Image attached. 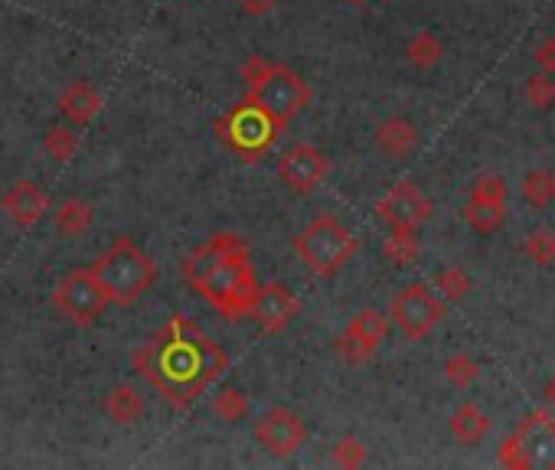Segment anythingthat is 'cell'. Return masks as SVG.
I'll return each mask as SVG.
<instances>
[{"label":"cell","instance_id":"obj_36","mask_svg":"<svg viewBox=\"0 0 555 470\" xmlns=\"http://www.w3.org/2000/svg\"><path fill=\"white\" fill-rule=\"evenodd\" d=\"M350 4H366V0H350Z\"/></svg>","mask_w":555,"mask_h":470},{"label":"cell","instance_id":"obj_12","mask_svg":"<svg viewBox=\"0 0 555 470\" xmlns=\"http://www.w3.org/2000/svg\"><path fill=\"white\" fill-rule=\"evenodd\" d=\"M431 213H435V206H431L428 196L409 180L396 183V187H392L376 203V216H379V222H386L389 229H412V232H418L431 219Z\"/></svg>","mask_w":555,"mask_h":470},{"label":"cell","instance_id":"obj_1","mask_svg":"<svg viewBox=\"0 0 555 470\" xmlns=\"http://www.w3.org/2000/svg\"><path fill=\"white\" fill-rule=\"evenodd\" d=\"M131 366L174 408H190L226 373L229 360L226 350L196 320L174 314L131 353Z\"/></svg>","mask_w":555,"mask_h":470},{"label":"cell","instance_id":"obj_9","mask_svg":"<svg viewBox=\"0 0 555 470\" xmlns=\"http://www.w3.org/2000/svg\"><path fill=\"white\" fill-rule=\"evenodd\" d=\"M507 196L510 187L503 177H480L471 193H467V203L461 209L464 222L477 235H493L507 222Z\"/></svg>","mask_w":555,"mask_h":470},{"label":"cell","instance_id":"obj_23","mask_svg":"<svg viewBox=\"0 0 555 470\" xmlns=\"http://www.w3.org/2000/svg\"><path fill=\"white\" fill-rule=\"evenodd\" d=\"M405 56H409V63L418 72H428V69H435L441 63L444 46H441V40L431 30H418L409 40V46H405Z\"/></svg>","mask_w":555,"mask_h":470},{"label":"cell","instance_id":"obj_33","mask_svg":"<svg viewBox=\"0 0 555 470\" xmlns=\"http://www.w3.org/2000/svg\"><path fill=\"white\" fill-rule=\"evenodd\" d=\"M533 59H536L539 72H549V76H555V36H546V40L536 43Z\"/></svg>","mask_w":555,"mask_h":470},{"label":"cell","instance_id":"obj_11","mask_svg":"<svg viewBox=\"0 0 555 470\" xmlns=\"http://www.w3.org/2000/svg\"><path fill=\"white\" fill-rule=\"evenodd\" d=\"M389 333V317L376 311V307H366V311L356 314L347 330L337 337V356L347 366H363L366 360H373L379 343L386 340Z\"/></svg>","mask_w":555,"mask_h":470},{"label":"cell","instance_id":"obj_29","mask_svg":"<svg viewBox=\"0 0 555 470\" xmlns=\"http://www.w3.org/2000/svg\"><path fill=\"white\" fill-rule=\"evenodd\" d=\"M526 258L539 268L555 265V232L552 229H536L526 239Z\"/></svg>","mask_w":555,"mask_h":470},{"label":"cell","instance_id":"obj_35","mask_svg":"<svg viewBox=\"0 0 555 470\" xmlns=\"http://www.w3.org/2000/svg\"><path fill=\"white\" fill-rule=\"evenodd\" d=\"M542 395H546V402H549V408H555V373L546 379V386H542Z\"/></svg>","mask_w":555,"mask_h":470},{"label":"cell","instance_id":"obj_4","mask_svg":"<svg viewBox=\"0 0 555 470\" xmlns=\"http://www.w3.org/2000/svg\"><path fill=\"white\" fill-rule=\"evenodd\" d=\"M92 271H95V278L102 281L108 304H118V307H131L157 278L154 258L147 255L141 245L125 239V235L111 242L108 249L95 258Z\"/></svg>","mask_w":555,"mask_h":470},{"label":"cell","instance_id":"obj_22","mask_svg":"<svg viewBox=\"0 0 555 470\" xmlns=\"http://www.w3.org/2000/svg\"><path fill=\"white\" fill-rule=\"evenodd\" d=\"M520 190H523V200L526 206H533V209H549L555 203V173L546 170V167H536V170H529L523 183H520Z\"/></svg>","mask_w":555,"mask_h":470},{"label":"cell","instance_id":"obj_32","mask_svg":"<svg viewBox=\"0 0 555 470\" xmlns=\"http://www.w3.org/2000/svg\"><path fill=\"white\" fill-rule=\"evenodd\" d=\"M497 464L500 467H510V470H529L533 464H529V457L523 451V444L516 435H507L500 441V448H497Z\"/></svg>","mask_w":555,"mask_h":470},{"label":"cell","instance_id":"obj_21","mask_svg":"<svg viewBox=\"0 0 555 470\" xmlns=\"http://www.w3.org/2000/svg\"><path fill=\"white\" fill-rule=\"evenodd\" d=\"M92 222H95V209H92V203L79 200V196L63 200L53 213V226L59 235H66V239H76V235L89 232Z\"/></svg>","mask_w":555,"mask_h":470},{"label":"cell","instance_id":"obj_19","mask_svg":"<svg viewBox=\"0 0 555 470\" xmlns=\"http://www.w3.org/2000/svg\"><path fill=\"white\" fill-rule=\"evenodd\" d=\"M105 412H108L111 422H118V425H138V422H144V415H147V402L134 386L118 382V386L105 395Z\"/></svg>","mask_w":555,"mask_h":470},{"label":"cell","instance_id":"obj_14","mask_svg":"<svg viewBox=\"0 0 555 470\" xmlns=\"http://www.w3.org/2000/svg\"><path fill=\"white\" fill-rule=\"evenodd\" d=\"M298 314H301V298L288 288L285 281H265V284H258V294H255V304H252L249 317L265 333L285 330Z\"/></svg>","mask_w":555,"mask_h":470},{"label":"cell","instance_id":"obj_20","mask_svg":"<svg viewBox=\"0 0 555 470\" xmlns=\"http://www.w3.org/2000/svg\"><path fill=\"white\" fill-rule=\"evenodd\" d=\"M451 435L454 441H461L464 448H477V444L490 435V415L477 402H464L458 412L451 415Z\"/></svg>","mask_w":555,"mask_h":470},{"label":"cell","instance_id":"obj_13","mask_svg":"<svg viewBox=\"0 0 555 470\" xmlns=\"http://www.w3.org/2000/svg\"><path fill=\"white\" fill-rule=\"evenodd\" d=\"M327 173H330V157L311 144H294L278 157V180L298 196L317 190L327 180Z\"/></svg>","mask_w":555,"mask_h":470},{"label":"cell","instance_id":"obj_18","mask_svg":"<svg viewBox=\"0 0 555 470\" xmlns=\"http://www.w3.org/2000/svg\"><path fill=\"white\" fill-rule=\"evenodd\" d=\"M376 147L386 157H405V154H412L415 147H418V128H415V121L402 118V115L386 118L376 128Z\"/></svg>","mask_w":555,"mask_h":470},{"label":"cell","instance_id":"obj_31","mask_svg":"<svg viewBox=\"0 0 555 470\" xmlns=\"http://www.w3.org/2000/svg\"><path fill=\"white\" fill-rule=\"evenodd\" d=\"M526 102L539 111H549L555 105V79L549 72H536L526 79Z\"/></svg>","mask_w":555,"mask_h":470},{"label":"cell","instance_id":"obj_24","mask_svg":"<svg viewBox=\"0 0 555 470\" xmlns=\"http://www.w3.org/2000/svg\"><path fill=\"white\" fill-rule=\"evenodd\" d=\"M79 147H82V138L72 125H53L43 138V151L49 160H56V164H69V160L79 154Z\"/></svg>","mask_w":555,"mask_h":470},{"label":"cell","instance_id":"obj_10","mask_svg":"<svg viewBox=\"0 0 555 470\" xmlns=\"http://www.w3.org/2000/svg\"><path fill=\"white\" fill-rule=\"evenodd\" d=\"M255 441L262 444V448L278 457V461H285L298 448H304L307 441V422L294 412L288 405H275L268 408V412L255 422Z\"/></svg>","mask_w":555,"mask_h":470},{"label":"cell","instance_id":"obj_16","mask_svg":"<svg viewBox=\"0 0 555 470\" xmlns=\"http://www.w3.org/2000/svg\"><path fill=\"white\" fill-rule=\"evenodd\" d=\"M0 209H4L20 229H33V226H40L43 216L49 213V196L36 180H17L14 187L4 193Z\"/></svg>","mask_w":555,"mask_h":470},{"label":"cell","instance_id":"obj_34","mask_svg":"<svg viewBox=\"0 0 555 470\" xmlns=\"http://www.w3.org/2000/svg\"><path fill=\"white\" fill-rule=\"evenodd\" d=\"M239 7L249 17H265V14H271V10L278 7V0H239Z\"/></svg>","mask_w":555,"mask_h":470},{"label":"cell","instance_id":"obj_28","mask_svg":"<svg viewBox=\"0 0 555 470\" xmlns=\"http://www.w3.org/2000/svg\"><path fill=\"white\" fill-rule=\"evenodd\" d=\"M435 288L441 291L444 301H464L467 291H471V275L461 265H448L435 275Z\"/></svg>","mask_w":555,"mask_h":470},{"label":"cell","instance_id":"obj_5","mask_svg":"<svg viewBox=\"0 0 555 470\" xmlns=\"http://www.w3.org/2000/svg\"><path fill=\"white\" fill-rule=\"evenodd\" d=\"M281 131L285 128H281L262 105H255L252 98H242V102L232 105L226 115L216 118V138L232 157H239L242 164H258V160L275 147Z\"/></svg>","mask_w":555,"mask_h":470},{"label":"cell","instance_id":"obj_15","mask_svg":"<svg viewBox=\"0 0 555 470\" xmlns=\"http://www.w3.org/2000/svg\"><path fill=\"white\" fill-rule=\"evenodd\" d=\"M516 438H520L523 451L529 457V464L533 467H552L555 470V418L546 412V408H536V412H529L520 428L513 431Z\"/></svg>","mask_w":555,"mask_h":470},{"label":"cell","instance_id":"obj_30","mask_svg":"<svg viewBox=\"0 0 555 470\" xmlns=\"http://www.w3.org/2000/svg\"><path fill=\"white\" fill-rule=\"evenodd\" d=\"M330 461H333V467H343V470L363 467L366 464V444L360 438H353V435L340 438L337 444H333Z\"/></svg>","mask_w":555,"mask_h":470},{"label":"cell","instance_id":"obj_26","mask_svg":"<svg viewBox=\"0 0 555 470\" xmlns=\"http://www.w3.org/2000/svg\"><path fill=\"white\" fill-rule=\"evenodd\" d=\"M480 373H484V366H480L471 353H454L444 360V379L451 382L454 389H471L474 382L480 379Z\"/></svg>","mask_w":555,"mask_h":470},{"label":"cell","instance_id":"obj_2","mask_svg":"<svg viewBox=\"0 0 555 470\" xmlns=\"http://www.w3.org/2000/svg\"><path fill=\"white\" fill-rule=\"evenodd\" d=\"M183 278H187L190 288L200 294L209 307H216L229 324L249 317L255 294H258L252 252L242 235L236 232L209 235L200 249L183 262Z\"/></svg>","mask_w":555,"mask_h":470},{"label":"cell","instance_id":"obj_6","mask_svg":"<svg viewBox=\"0 0 555 470\" xmlns=\"http://www.w3.org/2000/svg\"><path fill=\"white\" fill-rule=\"evenodd\" d=\"M356 249H360V239H356L333 213L317 216L314 222H307V226L294 235V252H298V258L314 278L337 275V271L356 255Z\"/></svg>","mask_w":555,"mask_h":470},{"label":"cell","instance_id":"obj_7","mask_svg":"<svg viewBox=\"0 0 555 470\" xmlns=\"http://www.w3.org/2000/svg\"><path fill=\"white\" fill-rule=\"evenodd\" d=\"M53 304H56V311L69 320V324L92 327L108 307V294H105L102 281L95 278V271L89 265V268L69 271V275L59 281V288L53 291Z\"/></svg>","mask_w":555,"mask_h":470},{"label":"cell","instance_id":"obj_3","mask_svg":"<svg viewBox=\"0 0 555 470\" xmlns=\"http://www.w3.org/2000/svg\"><path fill=\"white\" fill-rule=\"evenodd\" d=\"M245 98L262 105L281 128H288L301 111L311 105V85H307L291 66L268 56H252L242 69Z\"/></svg>","mask_w":555,"mask_h":470},{"label":"cell","instance_id":"obj_8","mask_svg":"<svg viewBox=\"0 0 555 470\" xmlns=\"http://www.w3.org/2000/svg\"><path fill=\"white\" fill-rule=\"evenodd\" d=\"M389 314L409 340H425L444 320V314H448V301L431 291L428 284L415 281V284H405L396 298H392Z\"/></svg>","mask_w":555,"mask_h":470},{"label":"cell","instance_id":"obj_27","mask_svg":"<svg viewBox=\"0 0 555 470\" xmlns=\"http://www.w3.org/2000/svg\"><path fill=\"white\" fill-rule=\"evenodd\" d=\"M249 408H252V405H249V395L239 392V389H232V386L219 389L216 399H213V412L222 418V422H229V425L242 422V418L249 415Z\"/></svg>","mask_w":555,"mask_h":470},{"label":"cell","instance_id":"obj_25","mask_svg":"<svg viewBox=\"0 0 555 470\" xmlns=\"http://www.w3.org/2000/svg\"><path fill=\"white\" fill-rule=\"evenodd\" d=\"M382 258L396 268H409L418 258V232L412 229H389V239L382 242Z\"/></svg>","mask_w":555,"mask_h":470},{"label":"cell","instance_id":"obj_17","mask_svg":"<svg viewBox=\"0 0 555 470\" xmlns=\"http://www.w3.org/2000/svg\"><path fill=\"white\" fill-rule=\"evenodd\" d=\"M56 108L72 128H89L98 111H102V95H98V89L89 79H76L66 85L63 95H59Z\"/></svg>","mask_w":555,"mask_h":470}]
</instances>
